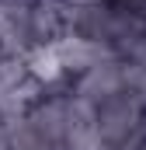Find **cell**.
I'll return each mask as SVG.
<instances>
[{
  "instance_id": "cell-1",
  "label": "cell",
  "mask_w": 146,
  "mask_h": 150,
  "mask_svg": "<svg viewBox=\"0 0 146 150\" xmlns=\"http://www.w3.org/2000/svg\"><path fill=\"white\" fill-rule=\"evenodd\" d=\"M122 87H125V63L115 59V56H108V59L94 63L91 70H84L80 84H77V98H84L91 105H101L105 98L118 94Z\"/></svg>"
},
{
  "instance_id": "cell-2",
  "label": "cell",
  "mask_w": 146,
  "mask_h": 150,
  "mask_svg": "<svg viewBox=\"0 0 146 150\" xmlns=\"http://www.w3.org/2000/svg\"><path fill=\"white\" fill-rule=\"evenodd\" d=\"M0 150H11V143H7V133H4V126H0Z\"/></svg>"
}]
</instances>
